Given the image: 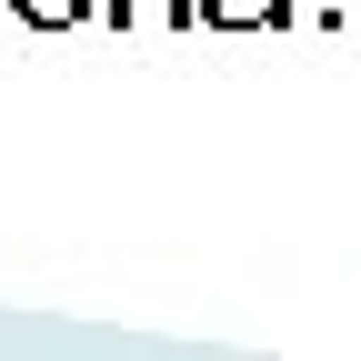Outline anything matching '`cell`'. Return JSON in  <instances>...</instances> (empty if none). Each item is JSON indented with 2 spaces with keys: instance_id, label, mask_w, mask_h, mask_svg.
Masks as SVG:
<instances>
[{
  "instance_id": "cell-1",
  "label": "cell",
  "mask_w": 361,
  "mask_h": 361,
  "mask_svg": "<svg viewBox=\"0 0 361 361\" xmlns=\"http://www.w3.org/2000/svg\"><path fill=\"white\" fill-rule=\"evenodd\" d=\"M101 11H111L121 30H141V20H161V30H191V20H201V0H101Z\"/></svg>"
},
{
  "instance_id": "cell-2",
  "label": "cell",
  "mask_w": 361,
  "mask_h": 361,
  "mask_svg": "<svg viewBox=\"0 0 361 361\" xmlns=\"http://www.w3.org/2000/svg\"><path fill=\"white\" fill-rule=\"evenodd\" d=\"M201 20L211 30H271V20H291V0H201Z\"/></svg>"
},
{
  "instance_id": "cell-3",
  "label": "cell",
  "mask_w": 361,
  "mask_h": 361,
  "mask_svg": "<svg viewBox=\"0 0 361 361\" xmlns=\"http://www.w3.org/2000/svg\"><path fill=\"white\" fill-rule=\"evenodd\" d=\"M11 11L30 20V30H71V20H90L101 0H11Z\"/></svg>"
}]
</instances>
